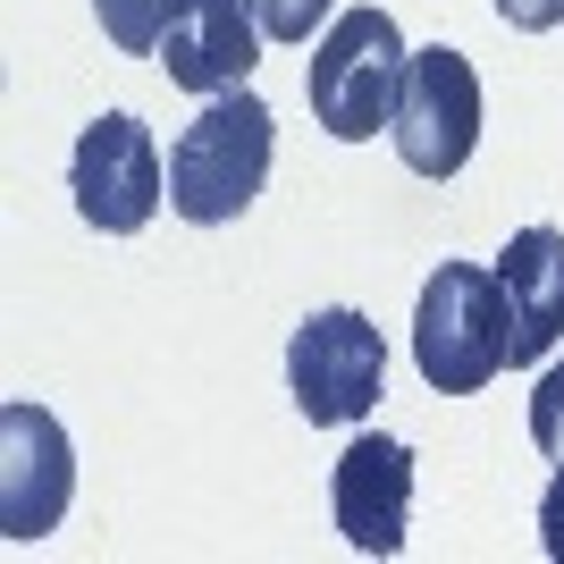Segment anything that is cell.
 I'll return each instance as SVG.
<instances>
[{
    "label": "cell",
    "mask_w": 564,
    "mask_h": 564,
    "mask_svg": "<svg viewBox=\"0 0 564 564\" xmlns=\"http://www.w3.org/2000/svg\"><path fill=\"white\" fill-rule=\"evenodd\" d=\"M279 161V118L261 94H212L177 152H169V212L194 219V228H228V219L253 212L261 177Z\"/></svg>",
    "instance_id": "1"
},
{
    "label": "cell",
    "mask_w": 564,
    "mask_h": 564,
    "mask_svg": "<svg viewBox=\"0 0 564 564\" xmlns=\"http://www.w3.org/2000/svg\"><path fill=\"white\" fill-rule=\"evenodd\" d=\"M413 362L438 397H471L497 371H514V304H506L497 270L438 261V279L413 304Z\"/></svg>",
    "instance_id": "2"
},
{
    "label": "cell",
    "mask_w": 564,
    "mask_h": 564,
    "mask_svg": "<svg viewBox=\"0 0 564 564\" xmlns=\"http://www.w3.org/2000/svg\"><path fill=\"white\" fill-rule=\"evenodd\" d=\"M404 34L388 9H346V18L321 34L304 68V94H312V118L329 127L337 143H362L397 118V94H404Z\"/></svg>",
    "instance_id": "3"
},
{
    "label": "cell",
    "mask_w": 564,
    "mask_h": 564,
    "mask_svg": "<svg viewBox=\"0 0 564 564\" xmlns=\"http://www.w3.org/2000/svg\"><path fill=\"white\" fill-rule=\"evenodd\" d=\"M379 379H388V346H379V329L346 304L304 312V329L286 337V388H295V413H304L312 430L371 422Z\"/></svg>",
    "instance_id": "4"
},
{
    "label": "cell",
    "mask_w": 564,
    "mask_h": 564,
    "mask_svg": "<svg viewBox=\"0 0 564 564\" xmlns=\"http://www.w3.org/2000/svg\"><path fill=\"white\" fill-rule=\"evenodd\" d=\"M68 194H76V212H85V228H101V236L152 228V212L169 203V169H161L152 127L135 110L94 118L68 152Z\"/></svg>",
    "instance_id": "5"
},
{
    "label": "cell",
    "mask_w": 564,
    "mask_h": 564,
    "mask_svg": "<svg viewBox=\"0 0 564 564\" xmlns=\"http://www.w3.org/2000/svg\"><path fill=\"white\" fill-rule=\"evenodd\" d=\"M388 135H397V161L413 177H455L471 161V143H480V76H471L464 51L430 43L404 59V94H397Z\"/></svg>",
    "instance_id": "6"
},
{
    "label": "cell",
    "mask_w": 564,
    "mask_h": 564,
    "mask_svg": "<svg viewBox=\"0 0 564 564\" xmlns=\"http://www.w3.org/2000/svg\"><path fill=\"white\" fill-rule=\"evenodd\" d=\"M76 497V447L68 430L51 422L43 404L9 397L0 404V540H43V531H59V514H68Z\"/></svg>",
    "instance_id": "7"
},
{
    "label": "cell",
    "mask_w": 564,
    "mask_h": 564,
    "mask_svg": "<svg viewBox=\"0 0 564 564\" xmlns=\"http://www.w3.org/2000/svg\"><path fill=\"white\" fill-rule=\"evenodd\" d=\"M261 18H253V0H169V18H161V59L169 85H186V94H236L245 76H253L261 59Z\"/></svg>",
    "instance_id": "8"
},
{
    "label": "cell",
    "mask_w": 564,
    "mask_h": 564,
    "mask_svg": "<svg viewBox=\"0 0 564 564\" xmlns=\"http://www.w3.org/2000/svg\"><path fill=\"white\" fill-rule=\"evenodd\" d=\"M329 514L354 556H397L413 522V447L404 438H354L329 471Z\"/></svg>",
    "instance_id": "9"
},
{
    "label": "cell",
    "mask_w": 564,
    "mask_h": 564,
    "mask_svg": "<svg viewBox=\"0 0 564 564\" xmlns=\"http://www.w3.org/2000/svg\"><path fill=\"white\" fill-rule=\"evenodd\" d=\"M497 286L514 304V371L564 346V228H514L497 253Z\"/></svg>",
    "instance_id": "10"
},
{
    "label": "cell",
    "mask_w": 564,
    "mask_h": 564,
    "mask_svg": "<svg viewBox=\"0 0 564 564\" xmlns=\"http://www.w3.org/2000/svg\"><path fill=\"white\" fill-rule=\"evenodd\" d=\"M94 18H101V34H110L127 59H143V51H161L169 0H94Z\"/></svg>",
    "instance_id": "11"
},
{
    "label": "cell",
    "mask_w": 564,
    "mask_h": 564,
    "mask_svg": "<svg viewBox=\"0 0 564 564\" xmlns=\"http://www.w3.org/2000/svg\"><path fill=\"white\" fill-rule=\"evenodd\" d=\"M531 447H540L547 464H564V354L540 371V388H531Z\"/></svg>",
    "instance_id": "12"
},
{
    "label": "cell",
    "mask_w": 564,
    "mask_h": 564,
    "mask_svg": "<svg viewBox=\"0 0 564 564\" xmlns=\"http://www.w3.org/2000/svg\"><path fill=\"white\" fill-rule=\"evenodd\" d=\"M329 9H337V0H253V18H261L270 43H304V34H321Z\"/></svg>",
    "instance_id": "13"
},
{
    "label": "cell",
    "mask_w": 564,
    "mask_h": 564,
    "mask_svg": "<svg viewBox=\"0 0 564 564\" xmlns=\"http://www.w3.org/2000/svg\"><path fill=\"white\" fill-rule=\"evenodd\" d=\"M489 9L514 25V34H556L564 25V0H489Z\"/></svg>",
    "instance_id": "14"
},
{
    "label": "cell",
    "mask_w": 564,
    "mask_h": 564,
    "mask_svg": "<svg viewBox=\"0 0 564 564\" xmlns=\"http://www.w3.org/2000/svg\"><path fill=\"white\" fill-rule=\"evenodd\" d=\"M540 547H547V564H564V464H556V480L540 489Z\"/></svg>",
    "instance_id": "15"
}]
</instances>
